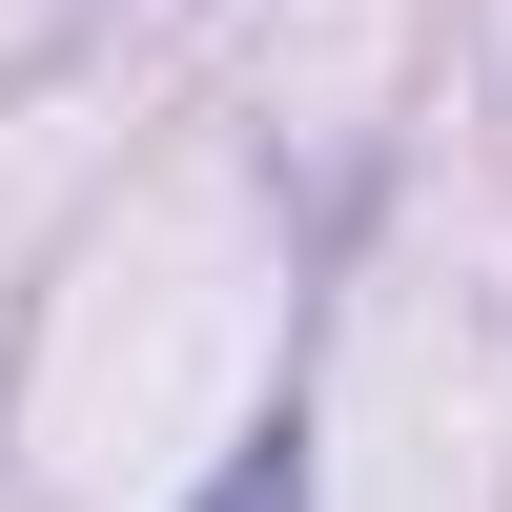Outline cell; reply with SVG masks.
<instances>
[{
    "label": "cell",
    "instance_id": "obj_1",
    "mask_svg": "<svg viewBox=\"0 0 512 512\" xmlns=\"http://www.w3.org/2000/svg\"><path fill=\"white\" fill-rule=\"evenodd\" d=\"M205 512H308V431H287V410H267V431L226 451V492H205Z\"/></svg>",
    "mask_w": 512,
    "mask_h": 512
}]
</instances>
